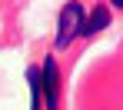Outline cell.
<instances>
[{"label":"cell","instance_id":"3","mask_svg":"<svg viewBox=\"0 0 123 110\" xmlns=\"http://www.w3.org/2000/svg\"><path fill=\"white\" fill-rule=\"evenodd\" d=\"M106 23H110V10H106V7H97V10L90 13L86 27H83V33H86V37H93V33H100Z\"/></svg>","mask_w":123,"mask_h":110},{"label":"cell","instance_id":"5","mask_svg":"<svg viewBox=\"0 0 123 110\" xmlns=\"http://www.w3.org/2000/svg\"><path fill=\"white\" fill-rule=\"evenodd\" d=\"M110 3H117V7H123V0H110Z\"/></svg>","mask_w":123,"mask_h":110},{"label":"cell","instance_id":"1","mask_svg":"<svg viewBox=\"0 0 123 110\" xmlns=\"http://www.w3.org/2000/svg\"><path fill=\"white\" fill-rule=\"evenodd\" d=\"M83 7L80 3H67L63 7V13H60V23H57V47H70L73 44V37L77 33H83Z\"/></svg>","mask_w":123,"mask_h":110},{"label":"cell","instance_id":"2","mask_svg":"<svg viewBox=\"0 0 123 110\" xmlns=\"http://www.w3.org/2000/svg\"><path fill=\"white\" fill-rule=\"evenodd\" d=\"M57 93H60L57 64H53V60H47V64H43V97H47V110H57Z\"/></svg>","mask_w":123,"mask_h":110},{"label":"cell","instance_id":"4","mask_svg":"<svg viewBox=\"0 0 123 110\" xmlns=\"http://www.w3.org/2000/svg\"><path fill=\"white\" fill-rule=\"evenodd\" d=\"M27 77H30V87H33V107H30V110H40V84H37V70H30Z\"/></svg>","mask_w":123,"mask_h":110}]
</instances>
